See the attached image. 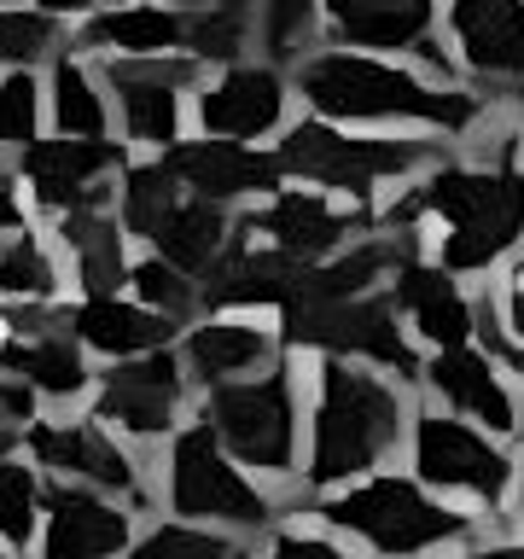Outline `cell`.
Segmentation results:
<instances>
[{
    "label": "cell",
    "mask_w": 524,
    "mask_h": 559,
    "mask_svg": "<svg viewBox=\"0 0 524 559\" xmlns=\"http://www.w3.org/2000/svg\"><path fill=\"white\" fill-rule=\"evenodd\" d=\"M507 105H513V111H519V117H524V94H513V99H507Z\"/></svg>",
    "instance_id": "obj_45"
},
{
    "label": "cell",
    "mask_w": 524,
    "mask_h": 559,
    "mask_svg": "<svg viewBox=\"0 0 524 559\" xmlns=\"http://www.w3.org/2000/svg\"><path fill=\"white\" fill-rule=\"evenodd\" d=\"M484 332L478 338L524 379V257L484 280Z\"/></svg>",
    "instance_id": "obj_37"
},
{
    "label": "cell",
    "mask_w": 524,
    "mask_h": 559,
    "mask_svg": "<svg viewBox=\"0 0 524 559\" xmlns=\"http://www.w3.org/2000/svg\"><path fill=\"white\" fill-rule=\"evenodd\" d=\"M129 297H140L146 309L157 314H169V321H199L204 314V286H199V274H187L181 262H169V257H157L140 245L134 262H129Z\"/></svg>",
    "instance_id": "obj_35"
},
{
    "label": "cell",
    "mask_w": 524,
    "mask_h": 559,
    "mask_svg": "<svg viewBox=\"0 0 524 559\" xmlns=\"http://www.w3.org/2000/svg\"><path fill=\"white\" fill-rule=\"evenodd\" d=\"M373 227L419 245L461 280H489L524 257V117L501 105L478 140L443 146L373 210Z\"/></svg>",
    "instance_id": "obj_1"
},
{
    "label": "cell",
    "mask_w": 524,
    "mask_h": 559,
    "mask_svg": "<svg viewBox=\"0 0 524 559\" xmlns=\"http://www.w3.org/2000/svg\"><path fill=\"white\" fill-rule=\"evenodd\" d=\"M76 47L94 52V59L187 52V7H175V0H99L76 24Z\"/></svg>",
    "instance_id": "obj_25"
},
{
    "label": "cell",
    "mask_w": 524,
    "mask_h": 559,
    "mask_svg": "<svg viewBox=\"0 0 524 559\" xmlns=\"http://www.w3.org/2000/svg\"><path fill=\"white\" fill-rule=\"evenodd\" d=\"M297 507H303L297 489H279L269 478H257L245 461H234L227 443L199 414L157 449V513L257 542L286 513H297Z\"/></svg>",
    "instance_id": "obj_5"
},
{
    "label": "cell",
    "mask_w": 524,
    "mask_h": 559,
    "mask_svg": "<svg viewBox=\"0 0 524 559\" xmlns=\"http://www.w3.org/2000/svg\"><path fill=\"white\" fill-rule=\"evenodd\" d=\"M111 82L117 140L134 152H169L192 134V87L204 64L192 52H164V59H99Z\"/></svg>",
    "instance_id": "obj_13"
},
{
    "label": "cell",
    "mask_w": 524,
    "mask_h": 559,
    "mask_svg": "<svg viewBox=\"0 0 524 559\" xmlns=\"http://www.w3.org/2000/svg\"><path fill=\"white\" fill-rule=\"evenodd\" d=\"M396 309L408 321L419 349H449V344H472L484 332V297L466 286L454 269H443L426 251H408L391 280Z\"/></svg>",
    "instance_id": "obj_22"
},
{
    "label": "cell",
    "mask_w": 524,
    "mask_h": 559,
    "mask_svg": "<svg viewBox=\"0 0 524 559\" xmlns=\"http://www.w3.org/2000/svg\"><path fill=\"white\" fill-rule=\"evenodd\" d=\"M519 524H524V501H519Z\"/></svg>",
    "instance_id": "obj_46"
},
{
    "label": "cell",
    "mask_w": 524,
    "mask_h": 559,
    "mask_svg": "<svg viewBox=\"0 0 524 559\" xmlns=\"http://www.w3.org/2000/svg\"><path fill=\"white\" fill-rule=\"evenodd\" d=\"M297 105L344 129L384 134H431V140H478L501 117V99L478 94L472 82H437L402 52H367L326 41L291 70Z\"/></svg>",
    "instance_id": "obj_2"
},
{
    "label": "cell",
    "mask_w": 524,
    "mask_h": 559,
    "mask_svg": "<svg viewBox=\"0 0 524 559\" xmlns=\"http://www.w3.org/2000/svg\"><path fill=\"white\" fill-rule=\"evenodd\" d=\"M414 391L437 402V408L472 419V426L507 437V443H524V379L484 338L426 349L419 373H414Z\"/></svg>",
    "instance_id": "obj_14"
},
{
    "label": "cell",
    "mask_w": 524,
    "mask_h": 559,
    "mask_svg": "<svg viewBox=\"0 0 524 559\" xmlns=\"http://www.w3.org/2000/svg\"><path fill=\"white\" fill-rule=\"evenodd\" d=\"M449 559H524V524H489L478 542H466Z\"/></svg>",
    "instance_id": "obj_41"
},
{
    "label": "cell",
    "mask_w": 524,
    "mask_h": 559,
    "mask_svg": "<svg viewBox=\"0 0 524 559\" xmlns=\"http://www.w3.org/2000/svg\"><path fill=\"white\" fill-rule=\"evenodd\" d=\"M52 239L64 251L70 269V297H105V292H129V262H134V234L122 227L117 204H87L70 216L47 222Z\"/></svg>",
    "instance_id": "obj_24"
},
{
    "label": "cell",
    "mask_w": 524,
    "mask_h": 559,
    "mask_svg": "<svg viewBox=\"0 0 524 559\" xmlns=\"http://www.w3.org/2000/svg\"><path fill=\"white\" fill-rule=\"evenodd\" d=\"M0 367L35 384L47 414H70L94 402L99 361L70 326V297L59 304H0Z\"/></svg>",
    "instance_id": "obj_11"
},
{
    "label": "cell",
    "mask_w": 524,
    "mask_h": 559,
    "mask_svg": "<svg viewBox=\"0 0 524 559\" xmlns=\"http://www.w3.org/2000/svg\"><path fill=\"white\" fill-rule=\"evenodd\" d=\"M70 326L87 344V356L99 367L105 361H129V356H152L181 338V321L146 309L129 292H105V297H70Z\"/></svg>",
    "instance_id": "obj_26"
},
{
    "label": "cell",
    "mask_w": 524,
    "mask_h": 559,
    "mask_svg": "<svg viewBox=\"0 0 524 559\" xmlns=\"http://www.w3.org/2000/svg\"><path fill=\"white\" fill-rule=\"evenodd\" d=\"M309 361V419H303V501L361 472L396 466L408 443L419 391L373 361L303 356Z\"/></svg>",
    "instance_id": "obj_3"
},
{
    "label": "cell",
    "mask_w": 524,
    "mask_h": 559,
    "mask_svg": "<svg viewBox=\"0 0 524 559\" xmlns=\"http://www.w3.org/2000/svg\"><path fill=\"white\" fill-rule=\"evenodd\" d=\"M402 466L419 484H431L437 496L472 507L484 524H519L524 443H507V437L419 396L408 419V443H402Z\"/></svg>",
    "instance_id": "obj_8"
},
{
    "label": "cell",
    "mask_w": 524,
    "mask_h": 559,
    "mask_svg": "<svg viewBox=\"0 0 524 559\" xmlns=\"http://www.w3.org/2000/svg\"><path fill=\"white\" fill-rule=\"evenodd\" d=\"M199 419L257 478L303 496V419H309V361L303 356L286 349L262 373L210 384L199 396Z\"/></svg>",
    "instance_id": "obj_7"
},
{
    "label": "cell",
    "mask_w": 524,
    "mask_h": 559,
    "mask_svg": "<svg viewBox=\"0 0 524 559\" xmlns=\"http://www.w3.org/2000/svg\"><path fill=\"white\" fill-rule=\"evenodd\" d=\"M443 146L449 140H431V134L344 129V122L297 111L286 129H279L274 157H279V169H286V181H303V187L332 192V199L379 210L402 181H414Z\"/></svg>",
    "instance_id": "obj_6"
},
{
    "label": "cell",
    "mask_w": 524,
    "mask_h": 559,
    "mask_svg": "<svg viewBox=\"0 0 524 559\" xmlns=\"http://www.w3.org/2000/svg\"><path fill=\"white\" fill-rule=\"evenodd\" d=\"M0 332H7V326H0Z\"/></svg>",
    "instance_id": "obj_47"
},
{
    "label": "cell",
    "mask_w": 524,
    "mask_h": 559,
    "mask_svg": "<svg viewBox=\"0 0 524 559\" xmlns=\"http://www.w3.org/2000/svg\"><path fill=\"white\" fill-rule=\"evenodd\" d=\"M279 338L291 356H349V361H373L384 373L408 379L419 373L426 349L414 344L408 321L396 309V292H361V297H314V292H291V304L274 314Z\"/></svg>",
    "instance_id": "obj_9"
},
{
    "label": "cell",
    "mask_w": 524,
    "mask_h": 559,
    "mask_svg": "<svg viewBox=\"0 0 524 559\" xmlns=\"http://www.w3.org/2000/svg\"><path fill=\"white\" fill-rule=\"evenodd\" d=\"M35 222V210L24 199V181H17V164L12 157H0V227H24Z\"/></svg>",
    "instance_id": "obj_42"
},
{
    "label": "cell",
    "mask_w": 524,
    "mask_h": 559,
    "mask_svg": "<svg viewBox=\"0 0 524 559\" xmlns=\"http://www.w3.org/2000/svg\"><path fill=\"white\" fill-rule=\"evenodd\" d=\"M181 349L192 384L199 396L210 384H227V379H245V373H262L286 356V338H279V321L274 314H257V309H204L199 321L181 326Z\"/></svg>",
    "instance_id": "obj_21"
},
{
    "label": "cell",
    "mask_w": 524,
    "mask_h": 559,
    "mask_svg": "<svg viewBox=\"0 0 524 559\" xmlns=\"http://www.w3.org/2000/svg\"><path fill=\"white\" fill-rule=\"evenodd\" d=\"M239 216L245 210H227V204H210L199 199V192H181V204L164 216V227L146 239V251L157 257H169V262H181L187 274H210V262H216L227 245H234L239 234Z\"/></svg>",
    "instance_id": "obj_30"
},
{
    "label": "cell",
    "mask_w": 524,
    "mask_h": 559,
    "mask_svg": "<svg viewBox=\"0 0 524 559\" xmlns=\"http://www.w3.org/2000/svg\"><path fill=\"white\" fill-rule=\"evenodd\" d=\"M134 157L129 140H70V134H41L17 164L24 199L35 210V222H59L70 210L87 204H117V175Z\"/></svg>",
    "instance_id": "obj_16"
},
{
    "label": "cell",
    "mask_w": 524,
    "mask_h": 559,
    "mask_svg": "<svg viewBox=\"0 0 524 559\" xmlns=\"http://www.w3.org/2000/svg\"><path fill=\"white\" fill-rule=\"evenodd\" d=\"M321 7L332 41L367 52H402V59L443 24V0H321Z\"/></svg>",
    "instance_id": "obj_28"
},
{
    "label": "cell",
    "mask_w": 524,
    "mask_h": 559,
    "mask_svg": "<svg viewBox=\"0 0 524 559\" xmlns=\"http://www.w3.org/2000/svg\"><path fill=\"white\" fill-rule=\"evenodd\" d=\"M0 7H41V12H52V17H70V24H82V17L94 12L99 0H0Z\"/></svg>",
    "instance_id": "obj_43"
},
{
    "label": "cell",
    "mask_w": 524,
    "mask_h": 559,
    "mask_svg": "<svg viewBox=\"0 0 524 559\" xmlns=\"http://www.w3.org/2000/svg\"><path fill=\"white\" fill-rule=\"evenodd\" d=\"M47 129L70 134V140H111L117 134V111H111V82L94 52H82L70 41L64 52L47 59Z\"/></svg>",
    "instance_id": "obj_27"
},
{
    "label": "cell",
    "mask_w": 524,
    "mask_h": 559,
    "mask_svg": "<svg viewBox=\"0 0 524 559\" xmlns=\"http://www.w3.org/2000/svg\"><path fill=\"white\" fill-rule=\"evenodd\" d=\"M303 507L321 524H332L344 542H356L367 559H449L489 531L472 507L437 496L402 461L361 472L349 484H332Z\"/></svg>",
    "instance_id": "obj_4"
},
{
    "label": "cell",
    "mask_w": 524,
    "mask_h": 559,
    "mask_svg": "<svg viewBox=\"0 0 524 559\" xmlns=\"http://www.w3.org/2000/svg\"><path fill=\"white\" fill-rule=\"evenodd\" d=\"M251 559H367V554L356 542H344L332 524H321L309 507H297V513H286L274 531L251 542Z\"/></svg>",
    "instance_id": "obj_39"
},
{
    "label": "cell",
    "mask_w": 524,
    "mask_h": 559,
    "mask_svg": "<svg viewBox=\"0 0 524 559\" xmlns=\"http://www.w3.org/2000/svg\"><path fill=\"white\" fill-rule=\"evenodd\" d=\"M181 192L187 187L175 181V169L157 152H134L129 164H122V175H117V216L134 234V245H146L157 227H164V216L181 204Z\"/></svg>",
    "instance_id": "obj_31"
},
{
    "label": "cell",
    "mask_w": 524,
    "mask_h": 559,
    "mask_svg": "<svg viewBox=\"0 0 524 559\" xmlns=\"http://www.w3.org/2000/svg\"><path fill=\"white\" fill-rule=\"evenodd\" d=\"M326 7L321 0H257V59L297 70L314 47H326Z\"/></svg>",
    "instance_id": "obj_32"
},
{
    "label": "cell",
    "mask_w": 524,
    "mask_h": 559,
    "mask_svg": "<svg viewBox=\"0 0 524 559\" xmlns=\"http://www.w3.org/2000/svg\"><path fill=\"white\" fill-rule=\"evenodd\" d=\"M297 117V87L291 70L269 59H234L204 70L192 87V134L216 140H251V146H274L279 129Z\"/></svg>",
    "instance_id": "obj_15"
},
{
    "label": "cell",
    "mask_w": 524,
    "mask_h": 559,
    "mask_svg": "<svg viewBox=\"0 0 524 559\" xmlns=\"http://www.w3.org/2000/svg\"><path fill=\"white\" fill-rule=\"evenodd\" d=\"M157 157L175 169V181L187 192H199L210 204H227V210H251V204L269 199V192L286 187V169H279L274 146H251V140L187 134Z\"/></svg>",
    "instance_id": "obj_20"
},
{
    "label": "cell",
    "mask_w": 524,
    "mask_h": 559,
    "mask_svg": "<svg viewBox=\"0 0 524 559\" xmlns=\"http://www.w3.org/2000/svg\"><path fill=\"white\" fill-rule=\"evenodd\" d=\"M443 41L461 82L489 99L524 94V0H443Z\"/></svg>",
    "instance_id": "obj_17"
},
{
    "label": "cell",
    "mask_w": 524,
    "mask_h": 559,
    "mask_svg": "<svg viewBox=\"0 0 524 559\" xmlns=\"http://www.w3.org/2000/svg\"><path fill=\"white\" fill-rule=\"evenodd\" d=\"M41 414H47V402L35 396V384L0 367V419H12V426H24V431H29Z\"/></svg>",
    "instance_id": "obj_40"
},
{
    "label": "cell",
    "mask_w": 524,
    "mask_h": 559,
    "mask_svg": "<svg viewBox=\"0 0 524 559\" xmlns=\"http://www.w3.org/2000/svg\"><path fill=\"white\" fill-rule=\"evenodd\" d=\"M41 513H47V472L29 461V449H7L0 454V548L35 554Z\"/></svg>",
    "instance_id": "obj_33"
},
{
    "label": "cell",
    "mask_w": 524,
    "mask_h": 559,
    "mask_svg": "<svg viewBox=\"0 0 524 559\" xmlns=\"http://www.w3.org/2000/svg\"><path fill=\"white\" fill-rule=\"evenodd\" d=\"M245 222H251V234H262L274 251H286L297 262H326V257H338L344 245H356L367 227H373V210H361L349 199H332V192H321V187L286 181L262 204L245 210Z\"/></svg>",
    "instance_id": "obj_18"
},
{
    "label": "cell",
    "mask_w": 524,
    "mask_h": 559,
    "mask_svg": "<svg viewBox=\"0 0 524 559\" xmlns=\"http://www.w3.org/2000/svg\"><path fill=\"white\" fill-rule=\"evenodd\" d=\"M122 559H251V542L210 531V524H187L175 513H152Z\"/></svg>",
    "instance_id": "obj_34"
},
{
    "label": "cell",
    "mask_w": 524,
    "mask_h": 559,
    "mask_svg": "<svg viewBox=\"0 0 524 559\" xmlns=\"http://www.w3.org/2000/svg\"><path fill=\"white\" fill-rule=\"evenodd\" d=\"M70 41H76L70 17H52L41 7H0V70H47V59Z\"/></svg>",
    "instance_id": "obj_36"
},
{
    "label": "cell",
    "mask_w": 524,
    "mask_h": 559,
    "mask_svg": "<svg viewBox=\"0 0 524 559\" xmlns=\"http://www.w3.org/2000/svg\"><path fill=\"white\" fill-rule=\"evenodd\" d=\"M0 559H35V554H12V548H0Z\"/></svg>",
    "instance_id": "obj_44"
},
{
    "label": "cell",
    "mask_w": 524,
    "mask_h": 559,
    "mask_svg": "<svg viewBox=\"0 0 524 559\" xmlns=\"http://www.w3.org/2000/svg\"><path fill=\"white\" fill-rule=\"evenodd\" d=\"M105 426L122 431L134 449L157 454L175 431L199 414V384H192L181 349H152V356H129V361H105L94 402H87Z\"/></svg>",
    "instance_id": "obj_12"
},
{
    "label": "cell",
    "mask_w": 524,
    "mask_h": 559,
    "mask_svg": "<svg viewBox=\"0 0 524 559\" xmlns=\"http://www.w3.org/2000/svg\"><path fill=\"white\" fill-rule=\"evenodd\" d=\"M47 129V76L41 70H0V157H24Z\"/></svg>",
    "instance_id": "obj_38"
},
{
    "label": "cell",
    "mask_w": 524,
    "mask_h": 559,
    "mask_svg": "<svg viewBox=\"0 0 524 559\" xmlns=\"http://www.w3.org/2000/svg\"><path fill=\"white\" fill-rule=\"evenodd\" d=\"M146 519L152 513L105 496V489L47 478V513H41L35 559H122L134 548V536Z\"/></svg>",
    "instance_id": "obj_19"
},
{
    "label": "cell",
    "mask_w": 524,
    "mask_h": 559,
    "mask_svg": "<svg viewBox=\"0 0 524 559\" xmlns=\"http://www.w3.org/2000/svg\"><path fill=\"white\" fill-rule=\"evenodd\" d=\"M70 297V269L47 222L0 234V304H59Z\"/></svg>",
    "instance_id": "obj_29"
},
{
    "label": "cell",
    "mask_w": 524,
    "mask_h": 559,
    "mask_svg": "<svg viewBox=\"0 0 524 559\" xmlns=\"http://www.w3.org/2000/svg\"><path fill=\"white\" fill-rule=\"evenodd\" d=\"M24 449L47 478L105 489V496L129 501V507H140V513H157V454L134 449L129 437L111 431L94 408L41 414L29 426Z\"/></svg>",
    "instance_id": "obj_10"
},
{
    "label": "cell",
    "mask_w": 524,
    "mask_h": 559,
    "mask_svg": "<svg viewBox=\"0 0 524 559\" xmlns=\"http://www.w3.org/2000/svg\"><path fill=\"white\" fill-rule=\"evenodd\" d=\"M303 269L286 251H274L262 234H251V222L239 216L234 245L210 262V274L199 280L204 286V309H257V314H279L291 304V292L303 286Z\"/></svg>",
    "instance_id": "obj_23"
}]
</instances>
